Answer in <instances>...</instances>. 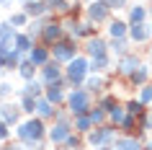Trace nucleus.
Instances as JSON below:
<instances>
[{
  "label": "nucleus",
  "mask_w": 152,
  "mask_h": 150,
  "mask_svg": "<svg viewBox=\"0 0 152 150\" xmlns=\"http://www.w3.org/2000/svg\"><path fill=\"white\" fill-rule=\"evenodd\" d=\"M67 137H70V127L67 124H57L54 129H52V140H67Z\"/></svg>",
  "instance_id": "6"
},
{
  "label": "nucleus",
  "mask_w": 152,
  "mask_h": 150,
  "mask_svg": "<svg viewBox=\"0 0 152 150\" xmlns=\"http://www.w3.org/2000/svg\"><path fill=\"white\" fill-rule=\"evenodd\" d=\"M139 101H142V103L152 101V86H142V93H139Z\"/></svg>",
  "instance_id": "20"
},
{
  "label": "nucleus",
  "mask_w": 152,
  "mask_h": 150,
  "mask_svg": "<svg viewBox=\"0 0 152 150\" xmlns=\"http://www.w3.org/2000/svg\"><path fill=\"white\" fill-rule=\"evenodd\" d=\"M147 75H150V70H147V67H139V70L134 72V83H137V86H142L144 80H147Z\"/></svg>",
  "instance_id": "17"
},
{
  "label": "nucleus",
  "mask_w": 152,
  "mask_h": 150,
  "mask_svg": "<svg viewBox=\"0 0 152 150\" xmlns=\"http://www.w3.org/2000/svg\"><path fill=\"white\" fill-rule=\"evenodd\" d=\"M70 109H72V114H83V111L88 109V93H85V91L72 93L70 96Z\"/></svg>",
  "instance_id": "1"
},
{
  "label": "nucleus",
  "mask_w": 152,
  "mask_h": 150,
  "mask_svg": "<svg viewBox=\"0 0 152 150\" xmlns=\"http://www.w3.org/2000/svg\"><path fill=\"white\" fill-rule=\"evenodd\" d=\"M126 111H129V117H134V114L139 117V114L144 111V103H142V101H129V103H126Z\"/></svg>",
  "instance_id": "13"
},
{
  "label": "nucleus",
  "mask_w": 152,
  "mask_h": 150,
  "mask_svg": "<svg viewBox=\"0 0 152 150\" xmlns=\"http://www.w3.org/2000/svg\"><path fill=\"white\" fill-rule=\"evenodd\" d=\"M137 67H139V62H137V57H126V60H121V72H137Z\"/></svg>",
  "instance_id": "8"
},
{
  "label": "nucleus",
  "mask_w": 152,
  "mask_h": 150,
  "mask_svg": "<svg viewBox=\"0 0 152 150\" xmlns=\"http://www.w3.org/2000/svg\"><path fill=\"white\" fill-rule=\"evenodd\" d=\"M111 119L116 122V124H124V119H126V114H124V109H119V106H116V109L111 111Z\"/></svg>",
  "instance_id": "18"
},
{
  "label": "nucleus",
  "mask_w": 152,
  "mask_h": 150,
  "mask_svg": "<svg viewBox=\"0 0 152 150\" xmlns=\"http://www.w3.org/2000/svg\"><path fill=\"white\" fill-rule=\"evenodd\" d=\"M90 119H93V122H101V119H103V114H101V111H93V114H90Z\"/></svg>",
  "instance_id": "29"
},
{
  "label": "nucleus",
  "mask_w": 152,
  "mask_h": 150,
  "mask_svg": "<svg viewBox=\"0 0 152 150\" xmlns=\"http://www.w3.org/2000/svg\"><path fill=\"white\" fill-rule=\"evenodd\" d=\"M36 111H39L41 117H49V114H52V106H49V101H39V103H36Z\"/></svg>",
  "instance_id": "19"
},
{
  "label": "nucleus",
  "mask_w": 152,
  "mask_h": 150,
  "mask_svg": "<svg viewBox=\"0 0 152 150\" xmlns=\"http://www.w3.org/2000/svg\"><path fill=\"white\" fill-rule=\"evenodd\" d=\"M5 150H16V148H5Z\"/></svg>",
  "instance_id": "31"
},
{
  "label": "nucleus",
  "mask_w": 152,
  "mask_h": 150,
  "mask_svg": "<svg viewBox=\"0 0 152 150\" xmlns=\"http://www.w3.org/2000/svg\"><path fill=\"white\" fill-rule=\"evenodd\" d=\"M103 150H106V148H103Z\"/></svg>",
  "instance_id": "33"
},
{
  "label": "nucleus",
  "mask_w": 152,
  "mask_h": 150,
  "mask_svg": "<svg viewBox=\"0 0 152 150\" xmlns=\"http://www.w3.org/2000/svg\"><path fill=\"white\" fill-rule=\"evenodd\" d=\"M126 34V24H121V21H116V24H111V36H124Z\"/></svg>",
  "instance_id": "14"
},
{
  "label": "nucleus",
  "mask_w": 152,
  "mask_h": 150,
  "mask_svg": "<svg viewBox=\"0 0 152 150\" xmlns=\"http://www.w3.org/2000/svg\"><path fill=\"white\" fill-rule=\"evenodd\" d=\"M49 8H57V10H67L70 5H67L64 0H49Z\"/></svg>",
  "instance_id": "23"
},
{
  "label": "nucleus",
  "mask_w": 152,
  "mask_h": 150,
  "mask_svg": "<svg viewBox=\"0 0 152 150\" xmlns=\"http://www.w3.org/2000/svg\"><path fill=\"white\" fill-rule=\"evenodd\" d=\"M116 150H139V142H137L134 137H126V140L116 142Z\"/></svg>",
  "instance_id": "9"
},
{
  "label": "nucleus",
  "mask_w": 152,
  "mask_h": 150,
  "mask_svg": "<svg viewBox=\"0 0 152 150\" xmlns=\"http://www.w3.org/2000/svg\"><path fill=\"white\" fill-rule=\"evenodd\" d=\"M108 137H111V129H108V127H103V129H98V132L90 134V142H93V145H101V142L108 140Z\"/></svg>",
  "instance_id": "7"
},
{
  "label": "nucleus",
  "mask_w": 152,
  "mask_h": 150,
  "mask_svg": "<svg viewBox=\"0 0 152 150\" xmlns=\"http://www.w3.org/2000/svg\"><path fill=\"white\" fill-rule=\"evenodd\" d=\"M28 44H31V41H28V36H18V49H21V52H26V49H28Z\"/></svg>",
  "instance_id": "25"
},
{
  "label": "nucleus",
  "mask_w": 152,
  "mask_h": 150,
  "mask_svg": "<svg viewBox=\"0 0 152 150\" xmlns=\"http://www.w3.org/2000/svg\"><path fill=\"white\" fill-rule=\"evenodd\" d=\"M18 134L23 137V140H36L41 134V122L36 119V122H28V124H23L21 129H18Z\"/></svg>",
  "instance_id": "2"
},
{
  "label": "nucleus",
  "mask_w": 152,
  "mask_h": 150,
  "mask_svg": "<svg viewBox=\"0 0 152 150\" xmlns=\"http://www.w3.org/2000/svg\"><path fill=\"white\" fill-rule=\"evenodd\" d=\"M59 78V70H57L54 65H49L47 70H44V80H47V83H52V80H57Z\"/></svg>",
  "instance_id": "16"
},
{
  "label": "nucleus",
  "mask_w": 152,
  "mask_h": 150,
  "mask_svg": "<svg viewBox=\"0 0 152 150\" xmlns=\"http://www.w3.org/2000/svg\"><path fill=\"white\" fill-rule=\"evenodd\" d=\"M57 57H59V60H67V57H72V47L67 44V41L57 44Z\"/></svg>",
  "instance_id": "12"
},
{
  "label": "nucleus",
  "mask_w": 152,
  "mask_h": 150,
  "mask_svg": "<svg viewBox=\"0 0 152 150\" xmlns=\"http://www.w3.org/2000/svg\"><path fill=\"white\" fill-rule=\"evenodd\" d=\"M88 127H90V119H85V117H83V119H77V129H83V132H85Z\"/></svg>",
  "instance_id": "26"
},
{
  "label": "nucleus",
  "mask_w": 152,
  "mask_h": 150,
  "mask_svg": "<svg viewBox=\"0 0 152 150\" xmlns=\"http://www.w3.org/2000/svg\"><path fill=\"white\" fill-rule=\"evenodd\" d=\"M21 72H23L26 78H31V75H34V70H31V65H21Z\"/></svg>",
  "instance_id": "27"
},
{
  "label": "nucleus",
  "mask_w": 152,
  "mask_h": 150,
  "mask_svg": "<svg viewBox=\"0 0 152 150\" xmlns=\"http://www.w3.org/2000/svg\"><path fill=\"white\" fill-rule=\"evenodd\" d=\"M147 36H150V31L144 29V24H134L132 26V39L134 41H144Z\"/></svg>",
  "instance_id": "5"
},
{
  "label": "nucleus",
  "mask_w": 152,
  "mask_h": 150,
  "mask_svg": "<svg viewBox=\"0 0 152 150\" xmlns=\"http://www.w3.org/2000/svg\"><path fill=\"white\" fill-rule=\"evenodd\" d=\"M85 67H88L85 60H72V62H70V78L75 80V83H80L83 75H85Z\"/></svg>",
  "instance_id": "3"
},
{
  "label": "nucleus",
  "mask_w": 152,
  "mask_h": 150,
  "mask_svg": "<svg viewBox=\"0 0 152 150\" xmlns=\"http://www.w3.org/2000/svg\"><path fill=\"white\" fill-rule=\"evenodd\" d=\"M150 13H152V8H150Z\"/></svg>",
  "instance_id": "32"
},
{
  "label": "nucleus",
  "mask_w": 152,
  "mask_h": 150,
  "mask_svg": "<svg viewBox=\"0 0 152 150\" xmlns=\"http://www.w3.org/2000/svg\"><path fill=\"white\" fill-rule=\"evenodd\" d=\"M113 47H116V52H124V49H126V41H124V39H119L116 44H113Z\"/></svg>",
  "instance_id": "28"
},
{
  "label": "nucleus",
  "mask_w": 152,
  "mask_h": 150,
  "mask_svg": "<svg viewBox=\"0 0 152 150\" xmlns=\"http://www.w3.org/2000/svg\"><path fill=\"white\" fill-rule=\"evenodd\" d=\"M41 10H44V5H41V3H28V5H26V13H34V16H36V13H41Z\"/></svg>",
  "instance_id": "22"
},
{
  "label": "nucleus",
  "mask_w": 152,
  "mask_h": 150,
  "mask_svg": "<svg viewBox=\"0 0 152 150\" xmlns=\"http://www.w3.org/2000/svg\"><path fill=\"white\" fill-rule=\"evenodd\" d=\"M44 36H47V39H54V36H59V26H57V24H49V26H47V31H44Z\"/></svg>",
  "instance_id": "21"
},
{
  "label": "nucleus",
  "mask_w": 152,
  "mask_h": 150,
  "mask_svg": "<svg viewBox=\"0 0 152 150\" xmlns=\"http://www.w3.org/2000/svg\"><path fill=\"white\" fill-rule=\"evenodd\" d=\"M47 98H49V101H59V98H62V93H59V91H57V88L52 86V88L47 91Z\"/></svg>",
  "instance_id": "24"
},
{
  "label": "nucleus",
  "mask_w": 152,
  "mask_h": 150,
  "mask_svg": "<svg viewBox=\"0 0 152 150\" xmlns=\"http://www.w3.org/2000/svg\"><path fill=\"white\" fill-rule=\"evenodd\" d=\"M106 16H108V10H106L103 3H93V5H90V18H93V21H103Z\"/></svg>",
  "instance_id": "4"
},
{
  "label": "nucleus",
  "mask_w": 152,
  "mask_h": 150,
  "mask_svg": "<svg viewBox=\"0 0 152 150\" xmlns=\"http://www.w3.org/2000/svg\"><path fill=\"white\" fill-rule=\"evenodd\" d=\"M106 44H103V41H101V39H96V41H90V47H88V52H90V55H93V57H103V52H106Z\"/></svg>",
  "instance_id": "11"
},
{
  "label": "nucleus",
  "mask_w": 152,
  "mask_h": 150,
  "mask_svg": "<svg viewBox=\"0 0 152 150\" xmlns=\"http://www.w3.org/2000/svg\"><path fill=\"white\" fill-rule=\"evenodd\" d=\"M144 150H152V140H150V142H147V148H144Z\"/></svg>",
  "instance_id": "30"
},
{
  "label": "nucleus",
  "mask_w": 152,
  "mask_h": 150,
  "mask_svg": "<svg viewBox=\"0 0 152 150\" xmlns=\"http://www.w3.org/2000/svg\"><path fill=\"white\" fill-rule=\"evenodd\" d=\"M144 18H147V8H144V5H134V8H132V21H134V24H142Z\"/></svg>",
  "instance_id": "10"
},
{
  "label": "nucleus",
  "mask_w": 152,
  "mask_h": 150,
  "mask_svg": "<svg viewBox=\"0 0 152 150\" xmlns=\"http://www.w3.org/2000/svg\"><path fill=\"white\" fill-rule=\"evenodd\" d=\"M44 60H47V49H34L31 52V62L34 65H41Z\"/></svg>",
  "instance_id": "15"
}]
</instances>
